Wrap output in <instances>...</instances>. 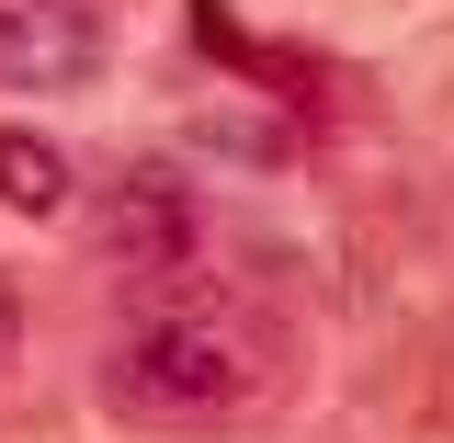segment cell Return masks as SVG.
<instances>
[{
	"instance_id": "obj_3",
	"label": "cell",
	"mask_w": 454,
	"mask_h": 443,
	"mask_svg": "<svg viewBox=\"0 0 454 443\" xmlns=\"http://www.w3.org/2000/svg\"><path fill=\"white\" fill-rule=\"evenodd\" d=\"M68 160H57L46 137H23V125H0V205L12 217H68Z\"/></svg>"
},
{
	"instance_id": "obj_1",
	"label": "cell",
	"mask_w": 454,
	"mask_h": 443,
	"mask_svg": "<svg viewBox=\"0 0 454 443\" xmlns=\"http://www.w3.org/2000/svg\"><path fill=\"white\" fill-rule=\"evenodd\" d=\"M273 387H284L273 330L239 296L170 284V273L137 284V319H125V341H114V364H103V398L125 421H148V432H227V421H250Z\"/></svg>"
},
{
	"instance_id": "obj_4",
	"label": "cell",
	"mask_w": 454,
	"mask_h": 443,
	"mask_svg": "<svg viewBox=\"0 0 454 443\" xmlns=\"http://www.w3.org/2000/svg\"><path fill=\"white\" fill-rule=\"evenodd\" d=\"M12 352H23V307H12V284H0V376H12Z\"/></svg>"
},
{
	"instance_id": "obj_2",
	"label": "cell",
	"mask_w": 454,
	"mask_h": 443,
	"mask_svg": "<svg viewBox=\"0 0 454 443\" xmlns=\"http://www.w3.org/2000/svg\"><path fill=\"white\" fill-rule=\"evenodd\" d=\"M114 57L103 0H0V91H80Z\"/></svg>"
}]
</instances>
